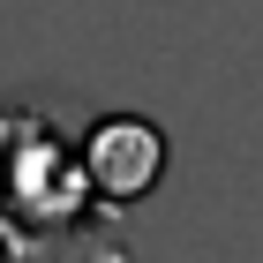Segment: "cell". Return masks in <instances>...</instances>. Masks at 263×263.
<instances>
[{
    "mask_svg": "<svg viewBox=\"0 0 263 263\" xmlns=\"http://www.w3.org/2000/svg\"><path fill=\"white\" fill-rule=\"evenodd\" d=\"M0 263H128L45 105H0Z\"/></svg>",
    "mask_w": 263,
    "mask_h": 263,
    "instance_id": "obj_1",
    "label": "cell"
},
{
    "mask_svg": "<svg viewBox=\"0 0 263 263\" xmlns=\"http://www.w3.org/2000/svg\"><path fill=\"white\" fill-rule=\"evenodd\" d=\"M76 158H83L90 196H98L105 211H128V203H143L165 181V158H173V151H165L158 121H143V113H98V121L83 128Z\"/></svg>",
    "mask_w": 263,
    "mask_h": 263,
    "instance_id": "obj_2",
    "label": "cell"
}]
</instances>
